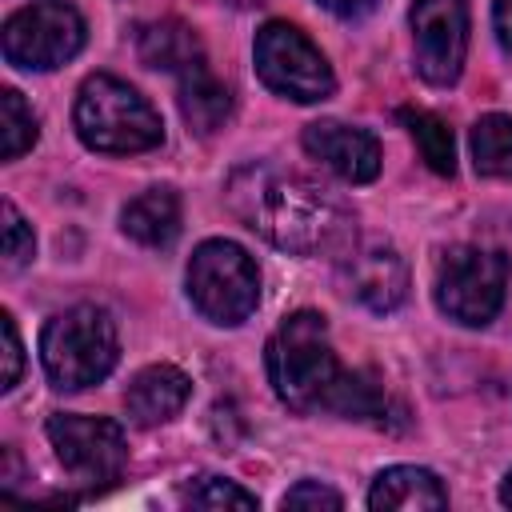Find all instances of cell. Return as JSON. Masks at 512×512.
Listing matches in <instances>:
<instances>
[{
	"mask_svg": "<svg viewBox=\"0 0 512 512\" xmlns=\"http://www.w3.org/2000/svg\"><path fill=\"white\" fill-rule=\"evenodd\" d=\"M500 500L512 508V472H508V476H504V484H500Z\"/></svg>",
	"mask_w": 512,
	"mask_h": 512,
	"instance_id": "obj_27",
	"label": "cell"
},
{
	"mask_svg": "<svg viewBox=\"0 0 512 512\" xmlns=\"http://www.w3.org/2000/svg\"><path fill=\"white\" fill-rule=\"evenodd\" d=\"M280 504H284V508H340L344 496H340L336 488L320 484V480H300V484H292V488L280 496Z\"/></svg>",
	"mask_w": 512,
	"mask_h": 512,
	"instance_id": "obj_23",
	"label": "cell"
},
{
	"mask_svg": "<svg viewBox=\"0 0 512 512\" xmlns=\"http://www.w3.org/2000/svg\"><path fill=\"white\" fill-rule=\"evenodd\" d=\"M72 124H76V136L84 140V148L108 152V156L148 152L164 140L160 112L128 80H120L112 72H92L80 84Z\"/></svg>",
	"mask_w": 512,
	"mask_h": 512,
	"instance_id": "obj_3",
	"label": "cell"
},
{
	"mask_svg": "<svg viewBox=\"0 0 512 512\" xmlns=\"http://www.w3.org/2000/svg\"><path fill=\"white\" fill-rule=\"evenodd\" d=\"M184 504H188V508H204V512H224V508L252 512L260 500H256L252 492H244L236 480H224V476H196V480L184 488Z\"/></svg>",
	"mask_w": 512,
	"mask_h": 512,
	"instance_id": "obj_21",
	"label": "cell"
},
{
	"mask_svg": "<svg viewBox=\"0 0 512 512\" xmlns=\"http://www.w3.org/2000/svg\"><path fill=\"white\" fill-rule=\"evenodd\" d=\"M0 328H4V376H0V388L12 392L16 380H20V368H24V356H20V336H16V320L12 312L0 316Z\"/></svg>",
	"mask_w": 512,
	"mask_h": 512,
	"instance_id": "obj_24",
	"label": "cell"
},
{
	"mask_svg": "<svg viewBox=\"0 0 512 512\" xmlns=\"http://www.w3.org/2000/svg\"><path fill=\"white\" fill-rule=\"evenodd\" d=\"M408 24L416 72L436 88L456 84L468 56V0H412Z\"/></svg>",
	"mask_w": 512,
	"mask_h": 512,
	"instance_id": "obj_10",
	"label": "cell"
},
{
	"mask_svg": "<svg viewBox=\"0 0 512 512\" xmlns=\"http://www.w3.org/2000/svg\"><path fill=\"white\" fill-rule=\"evenodd\" d=\"M32 252H36V236H32L28 220L20 216V208L12 200H4V264L20 268L32 260Z\"/></svg>",
	"mask_w": 512,
	"mask_h": 512,
	"instance_id": "obj_22",
	"label": "cell"
},
{
	"mask_svg": "<svg viewBox=\"0 0 512 512\" xmlns=\"http://www.w3.org/2000/svg\"><path fill=\"white\" fill-rule=\"evenodd\" d=\"M188 392H192V380H188L184 368H176V364H148V368H140L128 380L124 408H128L132 424L156 428V424H168L172 416H180V408L188 404Z\"/></svg>",
	"mask_w": 512,
	"mask_h": 512,
	"instance_id": "obj_13",
	"label": "cell"
},
{
	"mask_svg": "<svg viewBox=\"0 0 512 512\" xmlns=\"http://www.w3.org/2000/svg\"><path fill=\"white\" fill-rule=\"evenodd\" d=\"M300 140L312 160H320L348 184H368L380 172V140L368 128L344 120H312Z\"/></svg>",
	"mask_w": 512,
	"mask_h": 512,
	"instance_id": "obj_12",
	"label": "cell"
},
{
	"mask_svg": "<svg viewBox=\"0 0 512 512\" xmlns=\"http://www.w3.org/2000/svg\"><path fill=\"white\" fill-rule=\"evenodd\" d=\"M368 508H400V512H416V508H448V492L436 480V472L416 468V464H392L384 468L372 488H368Z\"/></svg>",
	"mask_w": 512,
	"mask_h": 512,
	"instance_id": "obj_15",
	"label": "cell"
},
{
	"mask_svg": "<svg viewBox=\"0 0 512 512\" xmlns=\"http://www.w3.org/2000/svg\"><path fill=\"white\" fill-rule=\"evenodd\" d=\"M176 80H180V112H184L188 128L200 136H212L216 128H224V120L232 116V92L212 76L208 60L188 68Z\"/></svg>",
	"mask_w": 512,
	"mask_h": 512,
	"instance_id": "obj_17",
	"label": "cell"
},
{
	"mask_svg": "<svg viewBox=\"0 0 512 512\" xmlns=\"http://www.w3.org/2000/svg\"><path fill=\"white\" fill-rule=\"evenodd\" d=\"M84 48V20L64 0H32L4 20L0 52L12 68L52 72Z\"/></svg>",
	"mask_w": 512,
	"mask_h": 512,
	"instance_id": "obj_8",
	"label": "cell"
},
{
	"mask_svg": "<svg viewBox=\"0 0 512 512\" xmlns=\"http://www.w3.org/2000/svg\"><path fill=\"white\" fill-rule=\"evenodd\" d=\"M188 300L220 328L244 324L260 304V268L232 240H204L188 260Z\"/></svg>",
	"mask_w": 512,
	"mask_h": 512,
	"instance_id": "obj_5",
	"label": "cell"
},
{
	"mask_svg": "<svg viewBox=\"0 0 512 512\" xmlns=\"http://www.w3.org/2000/svg\"><path fill=\"white\" fill-rule=\"evenodd\" d=\"M324 12H332V16H344V20H352V16H364L376 0H316Z\"/></svg>",
	"mask_w": 512,
	"mask_h": 512,
	"instance_id": "obj_26",
	"label": "cell"
},
{
	"mask_svg": "<svg viewBox=\"0 0 512 512\" xmlns=\"http://www.w3.org/2000/svg\"><path fill=\"white\" fill-rule=\"evenodd\" d=\"M340 288L372 312H392L408 296V264L392 244H356L340 256Z\"/></svg>",
	"mask_w": 512,
	"mask_h": 512,
	"instance_id": "obj_11",
	"label": "cell"
},
{
	"mask_svg": "<svg viewBox=\"0 0 512 512\" xmlns=\"http://www.w3.org/2000/svg\"><path fill=\"white\" fill-rule=\"evenodd\" d=\"M120 228L128 240L144 248H168L180 236V196L176 188H144L120 212Z\"/></svg>",
	"mask_w": 512,
	"mask_h": 512,
	"instance_id": "obj_14",
	"label": "cell"
},
{
	"mask_svg": "<svg viewBox=\"0 0 512 512\" xmlns=\"http://www.w3.org/2000/svg\"><path fill=\"white\" fill-rule=\"evenodd\" d=\"M264 368L276 400L300 416L332 412L340 420H388V392L372 372H348L336 360L328 320L300 308L276 324L264 344Z\"/></svg>",
	"mask_w": 512,
	"mask_h": 512,
	"instance_id": "obj_2",
	"label": "cell"
},
{
	"mask_svg": "<svg viewBox=\"0 0 512 512\" xmlns=\"http://www.w3.org/2000/svg\"><path fill=\"white\" fill-rule=\"evenodd\" d=\"M508 276L512 260L504 252L456 244L436 264V308L464 328H484L504 308Z\"/></svg>",
	"mask_w": 512,
	"mask_h": 512,
	"instance_id": "obj_6",
	"label": "cell"
},
{
	"mask_svg": "<svg viewBox=\"0 0 512 512\" xmlns=\"http://www.w3.org/2000/svg\"><path fill=\"white\" fill-rule=\"evenodd\" d=\"M492 28H496V40L512 52V0H496L492 4Z\"/></svg>",
	"mask_w": 512,
	"mask_h": 512,
	"instance_id": "obj_25",
	"label": "cell"
},
{
	"mask_svg": "<svg viewBox=\"0 0 512 512\" xmlns=\"http://www.w3.org/2000/svg\"><path fill=\"white\" fill-rule=\"evenodd\" d=\"M120 360L116 320L96 304H72L56 312L40 332V364L52 388L80 392L100 384Z\"/></svg>",
	"mask_w": 512,
	"mask_h": 512,
	"instance_id": "obj_4",
	"label": "cell"
},
{
	"mask_svg": "<svg viewBox=\"0 0 512 512\" xmlns=\"http://www.w3.org/2000/svg\"><path fill=\"white\" fill-rule=\"evenodd\" d=\"M48 444L56 448V460L84 484H112L124 472L128 444L116 420L108 416H80V412H52Z\"/></svg>",
	"mask_w": 512,
	"mask_h": 512,
	"instance_id": "obj_9",
	"label": "cell"
},
{
	"mask_svg": "<svg viewBox=\"0 0 512 512\" xmlns=\"http://www.w3.org/2000/svg\"><path fill=\"white\" fill-rule=\"evenodd\" d=\"M136 52L148 68H160V72H172V76H184L188 68L204 64V44L200 36L180 24V20H152L140 28L136 36Z\"/></svg>",
	"mask_w": 512,
	"mask_h": 512,
	"instance_id": "obj_16",
	"label": "cell"
},
{
	"mask_svg": "<svg viewBox=\"0 0 512 512\" xmlns=\"http://www.w3.org/2000/svg\"><path fill=\"white\" fill-rule=\"evenodd\" d=\"M472 164L480 176L492 180H508L512 176V116L504 112H488L472 124Z\"/></svg>",
	"mask_w": 512,
	"mask_h": 512,
	"instance_id": "obj_18",
	"label": "cell"
},
{
	"mask_svg": "<svg viewBox=\"0 0 512 512\" xmlns=\"http://www.w3.org/2000/svg\"><path fill=\"white\" fill-rule=\"evenodd\" d=\"M396 116H400V124L408 128L412 144L420 148L424 164H428L436 176H452V172H456V144H452V128H448L436 112H424V108H400Z\"/></svg>",
	"mask_w": 512,
	"mask_h": 512,
	"instance_id": "obj_19",
	"label": "cell"
},
{
	"mask_svg": "<svg viewBox=\"0 0 512 512\" xmlns=\"http://www.w3.org/2000/svg\"><path fill=\"white\" fill-rule=\"evenodd\" d=\"M36 116L16 88L0 92V160H20L36 144Z\"/></svg>",
	"mask_w": 512,
	"mask_h": 512,
	"instance_id": "obj_20",
	"label": "cell"
},
{
	"mask_svg": "<svg viewBox=\"0 0 512 512\" xmlns=\"http://www.w3.org/2000/svg\"><path fill=\"white\" fill-rule=\"evenodd\" d=\"M224 204L244 228L292 256H344L356 236V216L340 196L272 160L232 168Z\"/></svg>",
	"mask_w": 512,
	"mask_h": 512,
	"instance_id": "obj_1",
	"label": "cell"
},
{
	"mask_svg": "<svg viewBox=\"0 0 512 512\" xmlns=\"http://www.w3.org/2000/svg\"><path fill=\"white\" fill-rule=\"evenodd\" d=\"M252 60H256V76L264 80V88H272L284 100L320 104L336 92V76L324 52L288 20H268L256 32Z\"/></svg>",
	"mask_w": 512,
	"mask_h": 512,
	"instance_id": "obj_7",
	"label": "cell"
}]
</instances>
